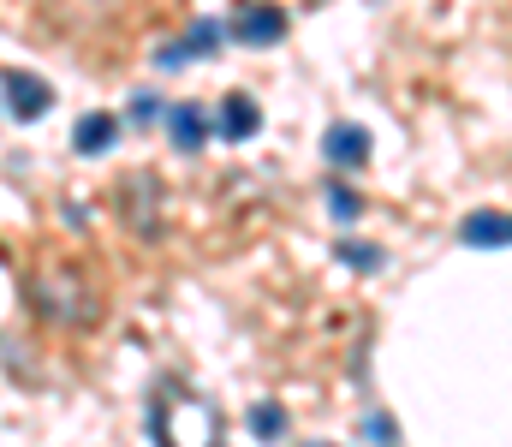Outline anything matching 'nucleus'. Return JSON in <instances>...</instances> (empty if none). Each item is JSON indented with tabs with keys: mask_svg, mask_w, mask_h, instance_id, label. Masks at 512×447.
<instances>
[{
	"mask_svg": "<svg viewBox=\"0 0 512 447\" xmlns=\"http://www.w3.org/2000/svg\"><path fill=\"white\" fill-rule=\"evenodd\" d=\"M0 96H6V108H12V120H42L48 108H54V84L48 78H36V72H0Z\"/></svg>",
	"mask_w": 512,
	"mask_h": 447,
	"instance_id": "f257e3e1",
	"label": "nucleus"
},
{
	"mask_svg": "<svg viewBox=\"0 0 512 447\" xmlns=\"http://www.w3.org/2000/svg\"><path fill=\"white\" fill-rule=\"evenodd\" d=\"M233 36H239L245 48H274V42L286 36V12L268 6V0H245V6L233 12Z\"/></svg>",
	"mask_w": 512,
	"mask_h": 447,
	"instance_id": "f03ea898",
	"label": "nucleus"
},
{
	"mask_svg": "<svg viewBox=\"0 0 512 447\" xmlns=\"http://www.w3.org/2000/svg\"><path fill=\"white\" fill-rule=\"evenodd\" d=\"M221 42H227V30H221L215 18H203V24L185 30V42H167V48L155 54V66H161V72H179V66H191L197 54H215Z\"/></svg>",
	"mask_w": 512,
	"mask_h": 447,
	"instance_id": "7ed1b4c3",
	"label": "nucleus"
},
{
	"mask_svg": "<svg viewBox=\"0 0 512 447\" xmlns=\"http://www.w3.org/2000/svg\"><path fill=\"white\" fill-rule=\"evenodd\" d=\"M167 120V132H173V144L185 149V155H197V149L215 138V120L203 114V102H179V108H167L161 114Z\"/></svg>",
	"mask_w": 512,
	"mask_h": 447,
	"instance_id": "20e7f679",
	"label": "nucleus"
},
{
	"mask_svg": "<svg viewBox=\"0 0 512 447\" xmlns=\"http://www.w3.org/2000/svg\"><path fill=\"white\" fill-rule=\"evenodd\" d=\"M215 132H221L227 144H251L256 132H262V108H256L251 96H227L221 114H215Z\"/></svg>",
	"mask_w": 512,
	"mask_h": 447,
	"instance_id": "39448f33",
	"label": "nucleus"
},
{
	"mask_svg": "<svg viewBox=\"0 0 512 447\" xmlns=\"http://www.w3.org/2000/svg\"><path fill=\"white\" fill-rule=\"evenodd\" d=\"M507 209H477V215H465L459 221V239L471 245V251H507Z\"/></svg>",
	"mask_w": 512,
	"mask_h": 447,
	"instance_id": "423d86ee",
	"label": "nucleus"
},
{
	"mask_svg": "<svg viewBox=\"0 0 512 447\" xmlns=\"http://www.w3.org/2000/svg\"><path fill=\"white\" fill-rule=\"evenodd\" d=\"M322 155H328L334 167H364V161H370V132L340 120V126H328V132H322Z\"/></svg>",
	"mask_w": 512,
	"mask_h": 447,
	"instance_id": "0eeeda50",
	"label": "nucleus"
},
{
	"mask_svg": "<svg viewBox=\"0 0 512 447\" xmlns=\"http://www.w3.org/2000/svg\"><path fill=\"white\" fill-rule=\"evenodd\" d=\"M114 144H120V120L114 114H84L78 132H72V149L78 155H108Z\"/></svg>",
	"mask_w": 512,
	"mask_h": 447,
	"instance_id": "6e6552de",
	"label": "nucleus"
},
{
	"mask_svg": "<svg viewBox=\"0 0 512 447\" xmlns=\"http://www.w3.org/2000/svg\"><path fill=\"white\" fill-rule=\"evenodd\" d=\"M346 269H358V275H376L382 269V251L376 245H364V239H340V251H334Z\"/></svg>",
	"mask_w": 512,
	"mask_h": 447,
	"instance_id": "1a4fd4ad",
	"label": "nucleus"
},
{
	"mask_svg": "<svg viewBox=\"0 0 512 447\" xmlns=\"http://www.w3.org/2000/svg\"><path fill=\"white\" fill-rule=\"evenodd\" d=\"M251 430L262 436V442H274V436H286V412H280L274 400H262V406H251Z\"/></svg>",
	"mask_w": 512,
	"mask_h": 447,
	"instance_id": "9d476101",
	"label": "nucleus"
},
{
	"mask_svg": "<svg viewBox=\"0 0 512 447\" xmlns=\"http://www.w3.org/2000/svg\"><path fill=\"white\" fill-rule=\"evenodd\" d=\"M328 215H334V221H358V215H364V197L346 191V185H328Z\"/></svg>",
	"mask_w": 512,
	"mask_h": 447,
	"instance_id": "9b49d317",
	"label": "nucleus"
},
{
	"mask_svg": "<svg viewBox=\"0 0 512 447\" xmlns=\"http://www.w3.org/2000/svg\"><path fill=\"white\" fill-rule=\"evenodd\" d=\"M161 114H167V102H161V96H149V90H143V96H131V120H137V126H149V120H161Z\"/></svg>",
	"mask_w": 512,
	"mask_h": 447,
	"instance_id": "f8f14e48",
	"label": "nucleus"
},
{
	"mask_svg": "<svg viewBox=\"0 0 512 447\" xmlns=\"http://www.w3.org/2000/svg\"><path fill=\"white\" fill-rule=\"evenodd\" d=\"M364 436H370V442H399V424H393L387 412H376V418H364Z\"/></svg>",
	"mask_w": 512,
	"mask_h": 447,
	"instance_id": "ddd939ff",
	"label": "nucleus"
}]
</instances>
